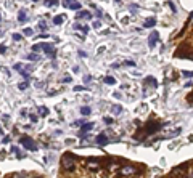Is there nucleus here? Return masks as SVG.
Here are the masks:
<instances>
[{"label":"nucleus","mask_w":193,"mask_h":178,"mask_svg":"<svg viewBox=\"0 0 193 178\" xmlns=\"http://www.w3.org/2000/svg\"><path fill=\"white\" fill-rule=\"evenodd\" d=\"M32 69H34L32 64H27V66H26V71H27V72H29V71H32Z\"/></svg>","instance_id":"nucleus-44"},{"label":"nucleus","mask_w":193,"mask_h":178,"mask_svg":"<svg viewBox=\"0 0 193 178\" xmlns=\"http://www.w3.org/2000/svg\"><path fill=\"white\" fill-rule=\"evenodd\" d=\"M0 53H2V55L6 53V47L5 45H0Z\"/></svg>","instance_id":"nucleus-41"},{"label":"nucleus","mask_w":193,"mask_h":178,"mask_svg":"<svg viewBox=\"0 0 193 178\" xmlns=\"http://www.w3.org/2000/svg\"><path fill=\"white\" fill-rule=\"evenodd\" d=\"M27 87H29V84H27V82H21V84L18 85V88H19V90H26Z\"/></svg>","instance_id":"nucleus-32"},{"label":"nucleus","mask_w":193,"mask_h":178,"mask_svg":"<svg viewBox=\"0 0 193 178\" xmlns=\"http://www.w3.org/2000/svg\"><path fill=\"white\" fill-rule=\"evenodd\" d=\"M10 141V136H5V138L2 140V143H8Z\"/></svg>","instance_id":"nucleus-46"},{"label":"nucleus","mask_w":193,"mask_h":178,"mask_svg":"<svg viewBox=\"0 0 193 178\" xmlns=\"http://www.w3.org/2000/svg\"><path fill=\"white\" fill-rule=\"evenodd\" d=\"M0 19H2V18H0Z\"/></svg>","instance_id":"nucleus-53"},{"label":"nucleus","mask_w":193,"mask_h":178,"mask_svg":"<svg viewBox=\"0 0 193 178\" xmlns=\"http://www.w3.org/2000/svg\"><path fill=\"white\" fill-rule=\"evenodd\" d=\"M76 164V156H72L71 152H66L63 157H61V167L64 170H72Z\"/></svg>","instance_id":"nucleus-2"},{"label":"nucleus","mask_w":193,"mask_h":178,"mask_svg":"<svg viewBox=\"0 0 193 178\" xmlns=\"http://www.w3.org/2000/svg\"><path fill=\"white\" fill-rule=\"evenodd\" d=\"M2 133H3V130H2V127H0V135H2Z\"/></svg>","instance_id":"nucleus-51"},{"label":"nucleus","mask_w":193,"mask_h":178,"mask_svg":"<svg viewBox=\"0 0 193 178\" xmlns=\"http://www.w3.org/2000/svg\"><path fill=\"white\" fill-rule=\"evenodd\" d=\"M72 29H74V30H82V32H84V35L89 32V27H87V26H82V24H79V23H76V24L72 26Z\"/></svg>","instance_id":"nucleus-15"},{"label":"nucleus","mask_w":193,"mask_h":178,"mask_svg":"<svg viewBox=\"0 0 193 178\" xmlns=\"http://www.w3.org/2000/svg\"><path fill=\"white\" fill-rule=\"evenodd\" d=\"M182 76L187 77V79H192L193 77V71H182Z\"/></svg>","instance_id":"nucleus-27"},{"label":"nucleus","mask_w":193,"mask_h":178,"mask_svg":"<svg viewBox=\"0 0 193 178\" xmlns=\"http://www.w3.org/2000/svg\"><path fill=\"white\" fill-rule=\"evenodd\" d=\"M103 121H105V124H108V125H111V124H113V119H111V117H105Z\"/></svg>","instance_id":"nucleus-39"},{"label":"nucleus","mask_w":193,"mask_h":178,"mask_svg":"<svg viewBox=\"0 0 193 178\" xmlns=\"http://www.w3.org/2000/svg\"><path fill=\"white\" fill-rule=\"evenodd\" d=\"M71 79H72V77L69 76V74H66V76L63 77V84H68V82H71Z\"/></svg>","instance_id":"nucleus-35"},{"label":"nucleus","mask_w":193,"mask_h":178,"mask_svg":"<svg viewBox=\"0 0 193 178\" xmlns=\"http://www.w3.org/2000/svg\"><path fill=\"white\" fill-rule=\"evenodd\" d=\"M180 133H182V128H175V130H171V132H167V133H164V135H161V138H163V140H166V138H174V136L180 135Z\"/></svg>","instance_id":"nucleus-8"},{"label":"nucleus","mask_w":193,"mask_h":178,"mask_svg":"<svg viewBox=\"0 0 193 178\" xmlns=\"http://www.w3.org/2000/svg\"><path fill=\"white\" fill-rule=\"evenodd\" d=\"M96 165H98V162L95 159H89V167L90 169H96Z\"/></svg>","instance_id":"nucleus-26"},{"label":"nucleus","mask_w":193,"mask_h":178,"mask_svg":"<svg viewBox=\"0 0 193 178\" xmlns=\"http://www.w3.org/2000/svg\"><path fill=\"white\" fill-rule=\"evenodd\" d=\"M18 21H19V23H26V21H27L26 10H19V13H18Z\"/></svg>","instance_id":"nucleus-16"},{"label":"nucleus","mask_w":193,"mask_h":178,"mask_svg":"<svg viewBox=\"0 0 193 178\" xmlns=\"http://www.w3.org/2000/svg\"><path fill=\"white\" fill-rule=\"evenodd\" d=\"M32 51H36V53H39V51H44V43H36V45L32 47Z\"/></svg>","instance_id":"nucleus-21"},{"label":"nucleus","mask_w":193,"mask_h":178,"mask_svg":"<svg viewBox=\"0 0 193 178\" xmlns=\"http://www.w3.org/2000/svg\"><path fill=\"white\" fill-rule=\"evenodd\" d=\"M92 128H94V122H89V124H82V125H81V135H84V133L90 132Z\"/></svg>","instance_id":"nucleus-11"},{"label":"nucleus","mask_w":193,"mask_h":178,"mask_svg":"<svg viewBox=\"0 0 193 178\" xmlns=\"http://www.w3.org/2000/svg\"><path fill=\"white\" fill-rule=\"evenodd\" d=\"M63 5L68 6V8H71V10H81V3L76 2V0H64Z\"/></svg>","instance_id":"nucleus-7"},{"label":"nucleus","mask_w":193,"mask_h":178,"mask_svg":"<svg viewBox=\"0 0 193 178\" xmlns=\"http://www.w3.org/2000/svg\"><path fill=\"white\" fill-rule=\"evenodd\" d=\"M145 85H150V87H153V88H156V87H158V82H156V80H154V79H153V77H151V76H148L147 79H145Z\"/></svg>","instance_id":"nucleus-14"},{"label":"nucleus","mask_w":193,"mask_h":178,"mask_svg":"<svg viewBox=\"0 0 193 178\" xmlns=\"http://www.w3.org/2000/svg\"><path fill=\"white\" fill-rule=\"evenodd\" d=\"M188 101H190V103H193V93L190 95V96H188Z\"/></svg>","instance_id":"nucleus-50"},{"label":"nucleus","mask_w":193,"mask_h":178,"mask_svg":"<svg viewBox=\"0 0 193 178\" xmlns=\"http://www.w3.org/2000/svg\"><path fill=\"white\" fill-rule=\"evenodd\" d=\"M27 60H29V61H39L40 56L37 53H31V55H27Z\"/></svg>","instance_id":"nucleus-22"},{"label":"nucleus","mask_w":193,"mask_h":178,"mask_svg":"<svg viewBox=\"0 0 193 178\" xmlns=\"http://www.w3.org/2000/svg\"><path fill=\"white\" fill-rule=\"evenodd\" d=\"M158 37H159V34H158L156 30H153V32L150 34V37H148V45H150L151 48H153V47L158 43V40H159Z\"/></svg>","instance_id":"nucleus-5"},{"label":"nucleus","mask_w":193,"mask_h":178,"mask_svg":"<svg viewBox=\"0 0 193 178\" xmlns=\"http://www.w3.org/2000/svg\"><path fill=\"white\" fill-rule=\"evenodd\" d=\"M90 112H92V109L89 108V106H82L81 108V114L82 116H90Z\"/></svg>","instance_id":"nucleus-20"},{"label":"nucleus","mask_w":193,"mask_h":178,"mask_svg":"<svg viewBox=\"0 0 193 178\" xmlns=\"http://www.w3.org/2000/svg\"><path fill=\"white\" fill-rule=\"evenodd\" d=\"M111 112L113 114H121V112H122V106H119V104L111 106Z\"/></svg>","instance_id":"nucleus-19"},{"label":"nucleus","mask_w":193,"mask_h":178,"mask_svg":"<svg viewBox=\"0 0 193 178\" xmlns=\"http://www.w3.org/2000/svg\"><path fill=\"white\" fill-rule=\"evenodd\" d=\"M13 69H15V71H18V72H19V71H21V69H23V66H21V63H16V64H15V66H13Z\"/></svg>","instance_id":"nucleus-37"},{"label":"nucleus","mask_w":193,"mask_h":178,"mask_svg":"<svg viewBox=\"0 0 193 178\" xmlns=\"http://www.w3.org/2000/svg\"><path fill=\"white\" fill-rule=\"evenodd\" d=\"M39 29H40V30H47V29H48L47 23L44 21V19H40V21H39Z\"/></svg>","instance_id":"nucleus-24"},{"label":"nucleus","mask_w":193,"mask_h":178,"mask_svg":"<svg viewBox=\"0 0 193 178\" xmlns=\"http://www.w3.org/2000/svg\"><path fill=\"white\" fill-rule=\"evenodd\" d=\"M167 5L171 6V10H172V11H174V13H177V8H175V5H174V3H172V2H167Z\"/></svg>","instance_id":"nucleus-38"},{"label":"nucleus","mask_w":193,"mask_h":178,"mask_svg":"<svg viewBox=\"0 0 193 178\" xmlns=\"http://www.w3.org/2000/svg\"><path fill=\"white\" fill-rule=\"evenodd\" d=\"M84 90H87V88L82 87V85H76L74 87V91H84Z\"/></svg>","instance_id":"nucleus-34"},{"label":"nucleus","mask_w":193,"mask_h":178,"mask_svg":"<svg viewBox=\"0 0 193 178\" xmlns=\"http://www.w3.org/2000/svg\"><path fill=\"white\" fill-rule=\"evenodd\" d=\"M23 34H24V35H27V37H31V35L34 34V30L31 29V27H26V29L23 30Z\"/></svg>","instance_id":"nucleus-28"},{"label":"nucleus","mask_w":193,"mask_h":178,"mask_svg":"<svg viewBox=\"0 0 193 178\" xmlns=\"http://www.w3.org/2000/svg\"><path fill=\"white\" fill-rule=\"evenodd\" d=\"M90 80H92V76H85V77H84V82H85V84H89Z\"/></svg>","instance_id":"nucleus-42"},{"label":"nucleus","mask_w":193,"mask_h":178,"mask_svg":"<svg viewBox=\"0 0 193 178\" xmlns=\"http://www.w3.org/2000/svg\"><path fill=\"white\" fill-rule=\"evenodd\" d=\"M82 124H84L82 121H76V122H74V125H82Z\"/></svg>","instance_id":"nucleus-49"},{"label":"nucleus","mask_w":193,"mask_h":178,"mask_svg":"<svg viewBox=\"0 0 193 178\" xmlns=\"http://www.w3.org/2000/svg\"><path fill=\"white\" fill-rule=\"evenodd\" d=\"M29 119H31V122H32V124H36V122H37V116H36V114H32V112H31Z\"/></svg>","instance_id":"nucleus-36"},{"label":"nucleus","mask_w":193,"mask_h":178,"mask_svg":"<svg viewBox=\"0 0 193 178\" xmlns=\"http://www.w3.org/2000/svg\"><path fill=\"white\" fill-rule=\"evenodd\" d=\"M154 24H156V18H148L147 21L143 23V26L147 27V29H148V27H153Z\"/></svg>","instance_id":"nucleus-17"},{"label":"nucleus","mask_w":193,"mask_h":178,"mask_svg":"<svg viewBox=\"0 0 193 178\" xmlns=\"http://www.w3.org/2000/svg\"><path fill=\"white\" fill-rule=\"evenodd\" d=\"M95 141H96V145L98 146H105V145H108L109 143V138L105 135V133H100V135L95 138Z\"/></svg>","instance_id":"nucleus-6"},{"label":"nucleus","mask_w":193,"mask_h":178,"mask_svg":"<svg viewBox=\"0 0 193 178\" xmlns=\"http://www.w3.org/2000/svg\"><path fill=\"white\" fill-rule=\"evenodd\" d=\"M37 112H39V116H40V117H47V116L50 114L48 108H45V106H39V108H37Z\"/></svg>","instance_id":"nucleus-12"},{"label":"nucleus","mask_w":193,"mask_h":178,"mask_svg":"<svg viewBox=\"0 0 193 178\" xmlns=\"http://www.w3.org/2000/svg\"><path fill=\"white\" fill-rule=\"evenodd\" d=\"M79 56H82V58H87V53H85L84 50H79Z\"/></svg>","instance_id":"nucleus-40"},{"label":"nucleus","mask_w":193,"mask_h":178,"mask_svg":"<svg viewBox=\"0 0 193 178\" xmlns=\"http://www.w3.org/2000/svg\"><path fill=\"white\" fill-rule=\"evenodd\" d=\"M11 37H13V40H15V42H19V40H21V39H23V35H21V34H16V32H15V34H13V35H11Z\"/></svg>","instance_id":"nucleus-31"},{"label":"nucleus","mask_w":193,"mask_h":178,"mask_svg":"<svg viewBox=\"0 0 193 178\" xmlns=\"http://www.w3.org/2000/svg\"><path fill=\"white\" fill-rule=\"evenodd\" d=\"M26 114H27V109H21V116H23V117H24Z\"/></svg>","instance_id":"nucleus-48"},{"label":"nucleus","mask_w":193,"mask_h":178,"mask_svg":"<svg viewBox=\"0 0 193 178\" xmlns=\"http://www.w3.org/2000/svg\"><path fill=\"white\" fill-rule=\"evenodd\" d=\"M95 15H96V16H98V18H102V16H103V13H102V10H98V8H96V13H95Z\"/></svg>","instance_id":"nucleus-43"},{"label":"nucleus","mask_w":193,"mask_h":178,"mask_svg":"<svg viewBox=\"0 0 193 178\" xmlns=\"http://www.w3.org/2000/svg\"><path fill=\"white\" fill-rule=\"evenodd\" d=\"M44 51H45V55L48 58H51V60H55V56H56V53H55V47L51 45V43H44Z\"/></svg>","instance_id":"nucleus-4"},{"label":"nucleus","mask_w":193,"mask_h":178,"mask_svg":"<svg viewBox=\"0 0 193 178\" xmlns=\"http://www.w3.org/2000/svg\"><path fill=\"white\" fill-rule=\"evenodd\" d=\"M77 18H79V19H92V15H90L89 11H85V10H84V11H82V10H79Z\"/></svg>","instance_id":"nucleus-13"},{"label":"nucleus","mask_w":193,"mask_h":178,"mask_svg":"<svg viewBox=\"0 0 193 178\" xmlns=\"http://www.w3.org/2000/svg\"><path fill=\"white\" fill-rule=\"evenodd\" d=\"M44 85H45V84H44V82H37V84H36V87H37V88H42Z\"/></svg>","instance_id":"nucleus-45"},{"label":"nucleus","mask_w":193,"mask_h":178,"mask_svg":"<svg viewBox=\"0 0 193 178\" xmlns=\"http://www.w3.org/2000/svg\"><path fill=\"white\" fill-rule=\"evenodd\" d=\"M92 27H94V29H100V27H102V23H100V21H94V23H92Z\"/></svg>","instance_id":"nucleus-33"},{"label":"nucleus","mask_w":193,"mask_h":178,"mask_svg":"<svg viewBox=\"0 0 193 178\" xmlns=\"http://www.w3.org/2000/svg\"><path fill=\"white\" fill-rule=\"evenodd\" d=\"M124 66L134 67V66H135V61H132V60H127V61H124Z\"/></svg>","instance_id":"nucleus-30"},{"label":"nucleus","mask_w":193,"mask_h":178,"mask_svg":"<svg viewBox=\"0 0 193 178\" xmlns=\"http://www.w3.org/2000/svg\"><path fill=\"white\" fill-rule=\"evenodd\" d=\"M47 6H53V5H58V0H44Z\"/></svg>","instance_id":"nucleus-25"},{"label":"nucleus","mask_w":193,"mask_h":178,"mask_svg":"<svg viewBox=\"0 0 193 178\" xmlns=\"http://www.w3.org/2000/svg\"><path fill=\"white\" fill-rule=\"evenodd\" d=\"M161 128H163V124H159L158 121H150L143 128L139 130L137 135H134V140H143V138H147V136L153 135V133L159 132Z\"/></svg>","instance_id":"nucleus-1"},{"label":"nucleus","mask_w":193,"mask_h":178,"mask_svg":"<svg viewBox=\"0 0 193 178\" xmlns=\"http://www.w3.org/2000/svg\"><path fill=\"white\" fill-rule=\"evenodd\" d=\"M31 2H39V0H31Z\"/></svg>","instance_id":"nucleus-52"},{"label":"nucleus","mask_w":193,"mask_h":178,"mask_svg":"<svg viewBox=\"0 0 193 178\" xmlns=\"http://www.w3.org/2000/svg\"><path fill=\"white\" fill-rule=\"evenodd\" d=\"M105 84H108V85H114L116 84V79L114 77H105Z\"/></svg>","instance_id":"nucleus-23"},{"label":"nucleus","mask_w":193,"mask_h":178,"mask_svg":"<svg viewBox=\"0 0 193 178\" xmlns=\"http://www.w3.org/2000/svg\"><path fill=\"white\" fill-rule=\"evenodd\" d=\"M19 143H21L27 151H37L36 141H34L32 138H29V136H21V138H19Z\"/></svg>","instance_id":"nucleus-3"},{"label":"nucleus","mask_w":193,"mask_h":178,"mask_svg":"<svg viewBox=\"0 0 193 178\" xmlns=\"http://www.w3.org/2000/svg\"><path fill=\"white\" fill-rule=\"evenodd\" d=\"M187 170H188V164H182V165H179L177 169H174V170H172V175H179V173L187 172Z\"/></svg>","instance_id":"nucleus-10"},{"label":"nucleus","mask_w":193,"mask_h":178,"mask_svg":"<svg viewBox=\"0 0 193 178\" xmlns=\"http://www.w3.org/2000/svg\"><path fill=\"white\" fill-rule=\"evenodd\" d=\"M11 151L15 152V154H16V156H18V157H24V154H23L21 151H19L18 148H15V146H13V148H11Z\"/></svg>","instance_id":"nucleus-29"},{"label":"nucleus","mask_w":193,"mask_h":178,"mask_svg":"<svg viewBox=\"0 0 193 178\" xmlns=\"http://www.w3.org/2000/svg\"><path fill=\"white\" fill-rule=\"evenodd\" d=\"M111 67H114V69H118V67H119V63H113V64H111Z\"/></svg>","instance_id":"nucleus-47"},{"label":"nucleus","mask_w":193,"mask_h":178,"mask_svg":"<svg viewBox=\"0 0 193 178\" xmlns=\"http://www.w3.org/2000/svg\"><path fill=\"white\" fill-rule=\"evenodd\" d=\"M64 23V16H55L53 18V24L55 26H61Z\"/></svg>","instance_id":"nucleus-18"},{"label":"nucleus","mask_w":193,"mask_h":178,"mask_svg":"<svg viewBox=\"0 0 193 178\" xmlns=\"http://www.w3.org/2000/svg\"><path fill=\"white\" fill-rule=\"evenodd\" d=\"M119 173H121V175H130V173H135V167H132V165L122 167Z\"/></svg>","instance_id":"nucleus-9"}]
</instances>
